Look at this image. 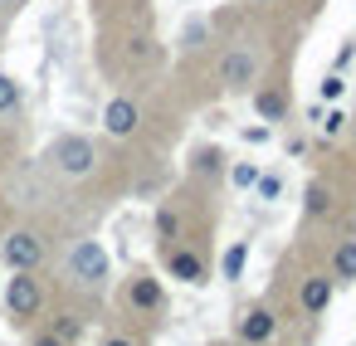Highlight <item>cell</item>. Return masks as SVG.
<instances>
[{"mask_svg":"<svg viewBox=\"0 0 356 346\" xmlns=\"http://www.w3.org/2000/svg\"><path fill=\"white\" fill-rule=\"evenodd\" d=\"M259 69H264V59H259L249 44H234V49H225V59H220V83H225V88H249V83L259 79Z\"/></svg>","mask_w":356,"mask_h":346,"instance_id":"4","label":"cell"},{"mask_svg":"<svg viewBox=\"0 0 356 346\" xmlns=\"http://www.w3.org/2000/svg\"><path fill=\"white\" fill-rule=\"evenodd\" d=\"M254 113H259L264 122H283V117H288V93H283V88H259V93H254Z\"/></svg>","mask_w":356,"mask_h":346,"instance_id":"10","label":"cell"},{"mask_svg":"<svg viewBox=\"0 0 356 346\" xmlns=\"http://www.w3.org/2000/svg\"><path fill=\"white\" fill-rule=\"evenodd\" d=\"M137 127H142V108H137L132 98H113V103L103 108V132H108V137L127 142Z\"/></svg>","mask_w":356,"mask_h":346,"instance_id":"6","label":"cell"},{"mask_svg":"<svg viewBox=\"0 0 356 346\" xmlns=\"http://www.w3.org/2000/svg\"><path fill=\"white\" fill-rule=\"evenodd\" d=\"M229 181H234L239 190H254V181H259V166H249V161H239V166H229Z\"/></svg>","mask_w":356,"mask_h":346,"instance_id":"17","label":"cell"},{"mask_svg":"<svg viewBox=\"0 0 356 346\" xmlns=\"http://www.w3.org/2000/svg\"><path fill=\"white\" fill-rule=\"evenodd\" d=\"M127 302H132V312H161V302H166V293H161V283L152 278V273H137L132 283H127Z\"/></svg>","mask_w":356,"mask_h":346,"instance_id":"9","label":"cell"},{"mask_svg":"<svg viewBox=\"0 0 356 346\" xmlns=\"http://www.w3.org/2000/svg\"><path fill=\"white\" fill-rule=\"evenodd\" d=\"M259 6H268V0H259Z\"/></svg>","mask_w":356,"mask_h":346,"instance_id":"26","label":"cell"},{"mask_svg":"<svg viewBox=\"0 0 356 346\" xmlns=\"http://www.w3.org/2000/svg\"><path fill=\"white\" fill-rule=\"evenodd\" d=\"M332 278H337V283H356V239L337 244V254H332Z\"/></svg>","mask_w":356,"mask_h":346,"instance_id":"12","label":"cell"},{"mask_svg":"<svg viewBox=\"0 0 356 346\" xmlns=\"http://www.w3.org/2000/svg\"><path fill=\"white\" fill-rule=\"evenodd\" d=\"M254 190H259V200H278V195H283V181H278V176H259Z\"/></svg>","mask_w":356,"mask_h":346,"instance_id":"19","label":"cell"},{"mask_svg":"<svg viewBox=\"0 0 356 346\" xmlns=\"http://www.w3.org/2000/svg\"><path fill=\"white\" fill-rule=\"evenodd\" d=\"M49 166H54L64 181H88V176L98 171V147H93V137H83V132H64V137H54V147H49Z\"/></svg>","mask_w":356,"mask_h":346,"instance_id":"1","label":"cell"},{"mask_svg":"<svg viewBox=\"0 0 356 346\" xmlns=\"http://www.w3.org/2000/svg\"><path fill=\"white\" fill-rule=\"evenodd\" d=\"M0 6H10V10H20V6H25V0H0Z\"/></svg>","mask_w":356,"mask_h":346,"instance_id":"25","label":"cell"},{"mask_svg":"<svg viewBox=\"0 0 356 346\" xmlns=\"http://www.w3.org/2000/svg\"><path fill=\"white\" fill-rule=\"evenodd\" d=\"M103 346H137V341H132V336H108Z\"/></svg>","mask_w":356,"mask_h":346,"instance_id":"24","label":"cell"},{"mask_svg":"<svg viewBox=\"0 0 356 346\" xmlns=\"http://www.w3.org/2000/svg\"><path fill=\"white\" fill-rule=\"evenodd\" d=\"M332 210V190L327 186H307V215H327Z\"/></svg>","mask_w":356,"mask_h":346,"instance_id":"16","label":"cell"},{"mask_svg":"<svg viewBox=\"0 0 356 346\" xmlns=\"http://www.w3.org/2000/svg\"><path fill=\"white\" fill-rule=\"evenodd\" d=\"M341 93H346V79H341V74H327V79H322V98H327V103H337Z\"/></svg>","mask_w":356,"mask_h":346,"instance_id":"20","label":"cell"},{"mask_svg":"<svg viewBox=\"0 0 356 346\" xmlns=\"http://www.w3.org/2000/svg\"><path fill=\"white\" fill-rule=\"evenodd\" d=\"M171 278L176 283H205V263H200V254H191V249H176L171 254Z\"/></svg>","mask_w":356,"mask_h":346,"instance_id":"11","label":"cell"},{"mask_svg":"<svg viewBox=\"0 0 356 346\" xmlns=\"http://www.w3.org/2000/svg\"><path fill=\"white\" fill-rule=\"evenodd\" d=\"M54 336H59L64 346H74V341L83 336V327H79V317H59V322H54Z\"/></svg>","mask_w":356,"mask_h":346,"instance_id":"18","label":"cell"},{"mask_svg":"<svg viewBox=\"0 0 356 346\" xmlns=\"http://www.w3.org/2000/svg\"><path fill=\"white\" fill-rule=\"evenodd\" d=\"M273 331H278V317L268 307H249L239 317V341L244 346H264V341H273Z\"/></svg>","mask_w":356,"mask_h":346,"instance_id":"8","label":"cell"},{"mask_svg":"<svg viewBox=\"0 0 356 346\" xmlns=\"http://www.w3.org/2000/svg\"><path fill=\"white\" fill-rule=\"evenodd\" d=\"M40 307H44V283L35 278V268H15V278L6 283V312L15 322H30L40 317Z\"/></svg>","mask_w":356,"mask_h":346,"instance_id":"3","label":"cell"},{"mask_svg":"<svg viewBox=\"0 0 356 346\" xmlns=\"http://www.w3.org/2000/svg\"><path fill=\"white\" fill-rule=\"evenodd\" d=\"M0 258L10 268H40L44 263V239L35 229H15V234H6V244H0Z\"/></svg>","mask_w":356,"mask_h":346,"instance_id":"5","label":"cell"},{"mask_svg":"<svg viewBox=\"0 0 356 346\" xmlns=\"http://www.w3.org/2000/svg\"><path fill=\"white\" fill-rule=\"evenodd\" d=\"M220 171V156L215 151H200V176H215Z\"/></svg>","mask_w":356,"mask_h":346,"instance_id":"21","label":"cell"},{"mask_svg":"<svg viewBox=\"0 0 356 346\" xmlns=\"http://www.w3.org/2000/svg\"><path fill=\"white\" fill-rule=\"evenodd\" d=\"M69 278H74V283H83L88 293H98V288L113 278L108 249H103L98 239H79V244H74V254H69Z\"/></svg>","mask_w":356,"mask_h":346,"instance_id":"2","label":"cell"},{"mask_svg":"<svg viewBox=\"0 0 356 346\" xmlns=\"http://www.w3.org/2000/svg\"><path fill=\"white\" fill-rule=\"evenodd\" d=\"M332 288H337V278H327V273L302 278V288H298V307H302L307 317H322V312L332 307Z\"/></svg>","mask_w":356,"mask_h":346,"instance_id":"7","label":"cell"},{"mask_svg":"<svg viewBox=\"0 0 356 346\" xmlns=\"http://www.w3.org/2000/svg\"><path fill=\"white\" fill-rule=\"evenodd\" d=\"M20 103H25V98H20V83H15L10 74H0V122L15 117V113H20Z\"/></svg>","mask_w":356,"mask_h":346,"instance_id":"14","label":"cell"},{"mask_svg":"<svg viewBox=\"0 0 356 346\" xmlns=\"http://www.w3.org/2000/svg\"><path fill=\"white\" fill-rule=\"evenodd\" d=\"M341 122H346L341 113H327V122H322V132H327V137H337V132H341Z\"/></svg>","mask_w":356,"mask_h":346,"instance_id":"22","label":"cell"},{"mask_svg":"<svg viewBox=\"0 0 356 346\" xmlns=\"http://www.w3.org/2000/svg\"><path fill=\"white\" fill-rule=\"evenodd\" d=\"M35 346H64V341H59L54 331H44V336H35Z\"/></svg>","mask_w":356,"mask_h":346,"instance_id":"23","label":"cell"},{"mask_svg":"<svg viewBox=\"0 0 356 346\" xmlns=\"http://www.w3.org/2000/svg\"><path fill=\"white\" fill-rule=\"evenodd\" d=\"M176 234H181V215L171 205H161L156 210V239H176Z\"/></svg>","mask_w":356,"mask_h":346,"instance_id":"15","label":"cell"},{"mask_svg":"<svg viewBox=\"0 0 356 346\" xmlns=\"http://www.w3.org/2000/svg\"><path fill=\"white\" fill-rule=\"evenodd\" d=\"M244 263H249V244H244V239H234V244L225 249V258H220V268H225V278L234 283V278H244Z\"/></svg>","mask_w":356,"mask_h":346,"instance_id":"13","label":"cell"}]
</instances>
